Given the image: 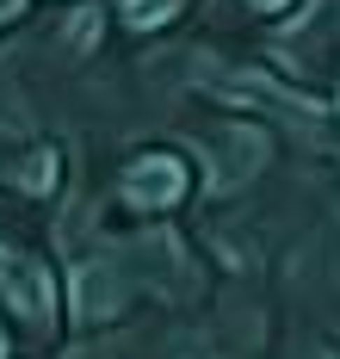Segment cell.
Instances as JSON below:
<instances>
[{"label": "cell", "mask_w": 340, "mask_h": 359, "mask_svg": "<svg viewBox=\"0 0 340 359\" xmlns=\"http://www.w3.org/2000/svg\"><path fill=\"white\" fill-rule=\"evenodd\" d=\"M211 100H223V106H241V111H272V118H291L297 130H316L322 124V106L297 93V87H285V81H272L266 69H223V74H204L198 81Z\"/></svg>", "instance_id": "6da1fadb"}, {"label": "cell", "mask_w": 340, "mask_h": 359, "mask_svg": "<svg viewBox=\"0 0 340 359\" xmlns=\"http://www.w3.org/2000/svg\"><path fill=\"white\" fill-rule=\"evenodd\" d=\"M186 192H192V168H186V155H173V149H136L124 161V174H118V198H124V211H136V217L173 211V205H186Z\"/></svg>", "instance_id": "7a4b0ae2"}, {"label": "cell", "mask_w": 340, "mask_h": 359, "mask_svg": "<svg viewBox=\"0 0 340 359\" xmlns=\"http://www.w3.org/2000/svg\"><path fill=\"white\" fill-rule=\"evenodd\" d=\"M204 149H211V192H235V186H248V180L266 168V155H272L266 130H260V124H241V118L217 124V130L204 137Z\"/></svg>", "instance_id": "3957f363"}, {"label": "cell", "mask_w": 340, "mask_h": 359, "mask_svg": "<svg viewBox=\"0 0 340 359\" xmlns=\"http://www.w3.org/2000/svg\"><path fill=\"white\" fill-rule=\"evenodd\" d=\"M124 304H130V285H124L118 266H106V260H80V266H69V310H75L80 328L112 323Z\"/></svg>", "instance_id": "277c9868"}, {"label": "cell", "mask_w": 340, "mask_h": 359, "mask_svg": "<svg viewBox=\"0 0 340 359\" xmlns=\"http://www.w3.org/2000/svg\"><path fill=\"white\" fill-rule=\"evenodd\" d=\"M6 304H13V316H25V328H38V334L56 323V273L43 266L38 254L13 260V273H6Z\"/></svg>", "instance_id": "5b68a950"}, {"label": "cell", "mask_w": 340, "mask_h": 359, "mask_svg": "<svg viewBox=\"0 0 340 359\" xmlns=\"http://www.w3.org/2000/svg\"><path fill=\"white\" fill-rule=\"evenodd\" d=\"M56 180H62V155H56L50 143H38L25 161H19V192H31V198H50Z\"/></svg>", "instance_id": "8992f818"}, {"label": "cell", "mask_w": 340, "mask_h": 359, "mask_svg": "<svg viewBox=\"0 0 340 359\" xmlns=\"http://www.w3.org/2000/svg\"><path fill=\"white\" fill-rule=\"evenodd\" d=\"M180 13H186V0H118L124 32H161V25H173Z\"/></svg>", "instance_id": "52a82bcc"}, {"label": "cell", "mask_w": 340, "mask_h": 359, "mask_svg": "<svg viewBox=\"0 0 340 359\" xmlns=\"http://www.w3.org/2000/svg\"><path fill=\"white\" fill-rule=\"evenodd\" d=\"M99 32H106V13L99 6H80V13H69V25H62V50L69 56H87L99 43Z\"/></svg>", "instance_id": "ba28073f"}, {"label": "cell", "mask_w": 340, "mask_h": 359, "mask_svg": "<svg viewBox=\"0 0 340 359\" xmlns=\"http://www.w3.org/2000/svg\"><path fill=\"white\" fill-rule=\"evenodd\" d=\"M19 13H25V0H0V32H6V25L19 19Z\"/></svg>", "instance_id": "9c48e42d"}, {"label": "cell", "mask_w": 340, "mask_h": 359, "mask_svg": "<svg viewBox=\"0 0 340 359\" xmlns=\"http://www.w3.org/2000/svg\"><path fill=\"white\" fill-rule=\"evenodd\" d=\"M248 6H254V13H285L291 0H248Z\"/></svg>", "instance_id": "30bf717a"}, {"label": "cell", "mask_w": 340, "mask_h": 359, "mask_svg": "<svg viewBox=\"0 0 340 359\" xmlns=\"http://www.w3.org/2000/svg\"><path fill=\"white\" fill-rule=\"evenodd\" d=\"M6 273H13V254L0 248V285H6Z\"/></svg>", "instance_id": "8fae6325"}, {"label": "cell", "mask_w": 340, "mask_h": 359, "mask_svg": "<svg viewBox=\"0 0 340 359\" xmlns=\"http://www.w3.org/2000/svg\"><path fill=\"white\" fill-rule=\"evenodd\" d=\"M334 118H340V100H334Z\"/></svg>", "instance_id": "7c38bea8"}, {"label": "cell", "mask_w": 340, "mask_h": 359, "mask_svg": "<svg viewBox=\"0 0 340 359\" xmlns=\"http://www.w3.org/2000/svg\"><path fill=\"white\" fill-rule=\"evenodd\" d=\"M0 347H6V341H0Z\"/></svg>", "instance_id": "4fadbf2b"}, {"label": "cell", "mask_w": 340, "mask_h": 359, "mask_svg": "<svg viewBox=\"0 0 340 359\" xmlns=\"http://www.w3.org/2000/svg\"><path fill=\"white\" fill-rule=\"evenodd\" d=\"M322 359H328V353H322Z\"/></svg>", "instance_id": "5bb4252c"}]
</instances>
